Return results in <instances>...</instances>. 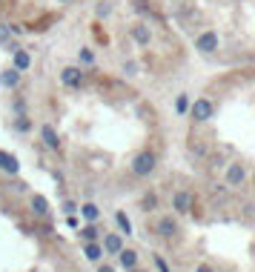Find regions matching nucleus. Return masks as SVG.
<instances>
[{
	"instance_id": "1",
	"label": "nucleus",
	"mask_w": 255,
	"mask_h": 272,
	"mask_svg": "<svg viewBox=\"0 0 255 272\" xmlns=\"http://www.w3.org/2000/svg\"><path fill=\"white\" fill-rule=\"evenodd\" d=\"M155 166H158V155H155V152H149V149L138 152V155H135V160H132V172H135L138 178L152 175V172H155Z\"/></svg>"
},
{
	"instance_id": "27",
	"label": "nucleus",
	"mask_w": 255,
	"mask_h": 272,
	"mask_svg": "<svg viewBox=\"0 0 255 272\" xmlns=\"http://www.w3.org/2000/svg\"><path fill=\"white\" fill-rule=\"evenodd\" d=\"M98 272H115V267H109V264H104V267H98Z\"/></svg>"
},
{
	"instance_id": "2",
	"label": "nucleus",
	"mask_w": 255,
	"mask_h": 272,
	"mask_svg": "<svg viewBox=\"0 0 255 272\" xmlns=\"http://www.w3.org/2000/svg\"><path fill=\"white\" fill-rule=\"evenodd\" d=\"M212 112H215V106H212V101H209V98H198V101H192V106H189V118H192L195 124L209 121V118H212Z\"/></svg>"
},
{
	"instance_id": "19",
	"label": "nucleus",
	"mask_w": 255,
	"mask_h": 272,
	"mask_svg": "<svg viewBox=\"0 0 255 272\" xmlns=\"http://www.w3.org/2000/svg\"><path fill=\"white\" fill-rule=\"evenodd\" d=\"M189 106H192V101H189L186 95H178V98H175V112L178 115H186L189 112Z\"/></svg>"
},
{
	"instance_id": "14",
	"label": "nucleus",
	"mask_w": 255,
	"mask_h": 272,
	"mask_svg": "<svg viewBox=\"0 0 255 272\" xmlns=\"http://www.w3.org/2000/svg\"><path fill=\"white\" fill-rule=\"evenodd\" d=\"M175 232H178L175 218H161V221H158V235H163V238H172Z\"/></svg>"
},
{
	"instance_id": "7",
	"label": "nucleus",
	"mask_w": 255,
	"mask_h": 272,
	"mask_svg": "<svg viewBox=\"0 0 255 272\" xmlns=\"http://www.w3.org/2000/svg\"><path fill=\"white\" fill-rule=\"evenodd\" d=\"M172 209L181 212V215H186V212L192 209V195L189 192H175L172 195Z\"/></svg>"
},
{
	"instance_id": "10",
	"label": "nucleus",
	"mask_w": 255,
	"mask_h": 272,
	"mask_svg": "<svg viewBox=\"0 0 255 272\" xmlns=\"http://www.w3.org/2000/svg\"><path fill=\"white\" fill-rule=\"evenodd\" d=\"M121 250H124V238H121L118 232H109L104 238V252L106 255H118Z\"/></svg>"
},
{
	"instance_id": "23",
	"label": "nucleus",
	"mask_w": 255,
	"mask_h": 272,
	"mask_svg": "<svg viewBox=\"0 0 255 272\" xmlns=\"http://www.w3.org/2000/svg\"><path fill=\"white\" fill-rule=\"evenodd\" d=\"M81 63H95V52L92 49H81Z\"/></svg>"
},
{
	"instance_id": "5",
	"label": "nucleus",
	"mask_w": 255,
	"mask_h": 272,
	"mask_svg": "<svg viewBox=\"0 0 255 272\" xmlns=\"http://www.w3.org/2000/svg\"><path fill=\"white\" fill-rule=\"evenodd\" d=\"M244 178H247V172H244L241 163H230V166H227V175H224V181L230 183V186H241Z\"/></svg>"
},
{
	"instance_id": "18",
	"label": "nucleus",
	"mask_w": 255,
	"mask_h": 272,
	"mask_svg": "<svg viewBox=\"0 0 255 272\" xmlns=\"http://www.w3.org/2000/svg\"><path fill=\"white\" fill-rule=\"evenodd\" d=\"M140 209H143V212H155V209H158V198H155L152 192H146L143 201H140Z\"/></svg>"
},
{
	"instance_id": "17",
	"label": "nucleus",
	"mask_w": 255,
	"mask_h": 272,
	"mask_svg": "<svg viewBox=\"0 0 255 272\" xmlns=\"http://www.w3.org/2000/svg\"><path fill=\"white\" fill-rule=\"evenodd\" d=\"M78 212H81V218H83V221H89V224L101 218V209H98V204H83Z\"/></svg>"
},
{
	"instance_id": "24",
	"label": "nucleus",
	"mask_w": 255,
	"mask_h": 272,
	"mask_svg": "<svg viewBox=\"0 0 255 272\" xmlns=\"http://www.w3.org/2000/svg\"><path fill=\"white\" fill-rule=\"evenodd\" d=\"M155 264H158V270L161 272H169V267H166V261H163L161 255H155Z\"/></svg>"
},
{
	"instance_id": "28",
	"label": "nucleus",
	"mask_w": 255,
	"mask_h": 272,
	"mask_svg": "<svg viewBox=\"0 0 255 272\" xmlns=\"http://www.w3.org/2000/svg\"><path fill=\"white\" fill-rule=\"evenodd\" d=\"M129 272H138V270H129ZM140 272H143V270H140Z\"/></svg>"
},
{
	"instance_id": "16",
	"label": "nucleus",
	"mask_w": 255,
	"mask_h": 272,
	"mask_svg": "<svg viewBox=\"0 0 255 272\" xmlns=\"http://www.w3.org/2000/svg\"><path fill=\"white\" fill-rule=\"evenodd\" d=\"M32 212L40 218H46L49 215V201L43 198V195H32Z\"/></svg>"
},
{
	"instance_id": "9",
	"label": "nucleus",
	"mask_w": 255,
	"mask_h": 272,
	"mask_svg": "<svg viewBox=\"0 0 255 272\" xmlns=\"http://www.w3.org/2000/svg\"><path fill=\"white\" fill-rule=\"evenodd\" d=\"M83 255H86V261L101 264V258L106 255V252H104V244H98V241H89V244L83 247Z\"/></svg>"
},
{
	"instance_id": "22",
	"label": "nucleus",
	"mask_w": 255,
	"mask_h": 272,
	"mask_svg": "<svg viewBox=\"0 0 255 272\" xmlns=\"http://www.w3.org/2000/svg\"><path fill=\"white\" fill-rule=\"evenodd\" d=\"M81 235H83V241H86V244H89V241H98V229L89 224V227H83V229H81Z\"/></svg>"
},
{
	"instance_id": "20",
	"label": "nucleus",
	"mask_w": 255,
	"mask_h": 272,
	"mask_svg": "<svg viewBox=\"0 0 255 272\" xmlns=\"http://www.w3.org/2000/svg\"><path fill=\"white\" fill-rule=\"evenodd\" d=\"M14 129H17V132H29V129H32V121H29L26 115H20V118H14Z\"/></svg>"
},
{
	"instance_id": "8",
	"label": "nucleus",
	"mask_w": 255,
	"mask_h": 272,
	"mask_svg": "<svg viewBox=\"0 0 255 272\" xmlns=\"http://www.w3.org/2000/svg\"><path fill=\"white\" fill-rule=\"evenodd\" d=\"M0 169L6 172V175H17L20 172V163H17V158H14L12 152H3L0 149Z\"/></svg>"
},
{
	"instance_id": "13",
	"label": "nucleus",
	"mask_w": 255,
	"mask_h": 272,
	"mask_svg": "<svg viewBox=\"0 0 255 272\" xmlns=\"http://www.w3.org/2000/svg\"><path fill=\"white\" fill-rule=\"evenodd\" d=\"M132 40L140 46H146L152 40V32H149V26H143V23H138V26H132Z\"/></svg>"
},
{
	"instance_id": "25",
	"label": "nucleus",
	"mask_w": 255,
	"mask_h": 272,
	"mask_svg": "<svg viewBox=\"0 0 255 272\" xmlns=\"http://www.w3.org/2000/svg\"><path fill=\"white\" fill-rule=\"evenodd\" d=\"M66 224H69V229L78 227V218H75V212H69V215H66Z\"/></svg>"
},
{
	"instance_id": "12",
	"label": "nucleus",
	"mask_w": 255,
	"mask_h": 272,
	"mask_svg": "<svg viewBox=\"0 0 255 272\" xmlns=\"http://www.w3.org/2000/svg\"><path fill=\"white\" fill-rule=\"evenodd\" d=\"M12 52H14V63L12 66L17 69V72H26V69L32 66V55H29L26 49H12Z\"/></svg>"
},
{
	"instance_id": "15",
	"label": "nucleus",
	"mask_w": 255,
	"mask_h": 272,
	"mask_svg": "<svg viewBox=\"0 0 255 272\" xmlns=\"http://www.w3.org/2000/svg\"><path fill=\"white\" fill-rule=\"evenodd\" d=\"M118 255H121V267L124 270H135L138 267V252L135 250H121Z\"/></svg>"
},
{
	"instance_id": "3",
	"label": "nucleus",
	"mask_w": 255,
	"mask_h": 272,
	"mask_svg": "<svg viewBox=\"0 0 255 272\" xmlns=\"http://www.w3.org/2000/svg\"><path fill=\"white\" fill-rule=\"evenodd\" d=\"M195 49H198V52H204V55L215 52V49H218V34H215V32H201L195 37Z\"/></svg>"
},
{
	"instance_id": "6",
	"label": "nucleus",
	"mask_w": 255,
	"mask_h": 272,
	"mask_svg": "<svg viewBox=\"0 0 255 272\" xmlns=\"http://www.w3.org/2000/svg\"><path fill=\"white\" fill-rule=\"evenodd\" d=\"M20 75H23V72H17L14 66L3 69V72H0V86H3V89H14V86L20 83Z\"/></svg>"
},
{
	"instance_id": "26",
	"label": "nucleus",
	"mask_w": 255,
	"mask_h": 272,
	"mask_svg": "<svg viewBox=\"0 0 255 272\" xmlns=\"http://www.w3.org/2000/svg\"><path fill=\"white\" fill-rule=\"evenodd\" d=\"M195 272H215V270H212V267H209V264H201V267H198Z\"/></svg>"
},
{
	"instance_id": "11",
	"label": "nucleus",
	"mask_w": 255,
	"mask_h": 272,
	"mask_svg": "<svg viewBox=\"0 0 255 272\" xmlns=\"http://www.w3.org/2000/svg\"><path fill=\"white\" fill-rule=\"evenodd\" d=\"M40 137H43V143H46L49 149H55V152L60 149V137H58V132H55V129H52L49 124L40 126Z\"/></svg>"
},
{
	"instance_id": "21",
	"label": "nucleus",
	"mask_w": 255,
	"mask_h": 272,
	"mask_svg": "<svg viewBox=\"0 0 255 272\" xmlns=\"http://www.w3.org/2000/svg\"><path fill=\"white\" fill-rule=\"evenodd\" d=\"M115 221L121 224V229H124V235H132V224H129V218L124 215V212H118V215H115Z\"/></svg>"
},
{
	"instance_id": "4",
	"label": "nucleus",
	"mask_w": 255,
	"mask_h": 272,
	"mask_svg": "<svg viewBox=\"0 0 255 272\" xmlns=\"http://www.w3.org/2000/svg\"><path fill=\"white\" fill-rule=\"evenodd\" d=\"M60 83L63 86H81L83 83V69L81 66H66L60 72Z\"/></svg>"
}]
</instances>
